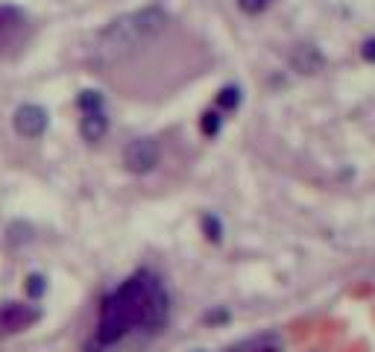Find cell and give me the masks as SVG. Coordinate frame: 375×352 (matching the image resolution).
Listing matches in <instances>:
<instances>
[{"mask_svg":"<svg viewBox=\"0 0 375 352\" xmlns=\"http://www.w3.org/2000/svg\"><path fill=\"white\" fill-rule=\"evenodd\" d=\"M170 317V294L152 270H138L123 279L100 302L94 338L88 349H112L132 332H162Z\"/></svg>","mask_w":375,"mask_h":352,"instance_id":"1","label":"cell"},{"mask_svg":"<svg viewBox=\"0 0 375 352\" xmlns=\"http://www.w3.org/2000/svg\"><path fill=\"white\" fill-rule=\"evenodd\" d=\"M170 27V18L164 9L159 6H147V9H138V12H129L118 21H112L100 35H97V44H94V56L100 65H118L129 56L141 53L147 44L156 41L164 30Z\"/></svg>","mask_w":375,"mask_h":352,"instance_id":"2","label":"cell"},{"mask_svg":"<svg viewBox=\"0 0 375 352\" xmlns=\"http://www.w3.org/2000/svg\"><path fill=\"white\" fill-rule=\"evenodd\" d=\"M30 33H33V24L24 9H18L12 4L0 6V62L21 53V48L30 41Z\"/></svg>","mask_w":375,"mask_h":352,"instance_id":"3","label":"cell"},{"mask_svg":"<svg viewBox=\"0 0 375 352\" xmlns=\"http://www.w3.org/2000/svg\"><path fill=\"white\" fill-rule=\"evenodd\" d=\"M162 162V147L156 138H135L123 147V167L129 173H150Z\"/></svg>","mask_w":375,"mask_h":352,"instance_id":"4","label":"cell"},{"mask_svg":"<svg viewBox=\"0 0 375 352\" xmlns=\"http://www.w3.org/2000/svg\"><path fill=\"white\" fill-rule=\"evenodd\" d=\"M41 317V312L35 305H27V302H6L4 308H0V332H24V329H30L35 320Z\"/></svg>","mask_w":375,"mask_h":352,"instance_id":"5","label":"cell"},{"mask_svg":"<svg viewBox=\"0 0 375 352\" xmlns=\"http://www.w3.org/2000/svg\"><path fill=\"white\" fill-rule=\"evenodd\" d=\"M12 123H15V132L21 138H41L44 129H47V112L35 103H27L15 112Z\"/></svg>","mask_w":375,"mask_h":352,"instance_id":"6","label":"cell"},{"mask_svg":"<svg viewBox=\"0 0 375 352\" xmlns=\"http://www.w3.org/2000/svg\"><path fill=\"white\" fill-rule=\"evenodd\" d=\"M79 132L88 144H100L108 132V115L106 109H97V112H82V121H79Z\"/></svg>","mask_w":375,"mask_h":352,"instance_id":"7","label":"cell"},{"mask_svg":"<svg viewBox=\"0 0 375 352\" xmlns=\"http://www.w3.org/2000/svg\"><path fill=\"white\" fill-rule=\"evenodd\" d=\"M293 65L302 71V74H314L323 68V56L317 48H308V44H302V48L293 53Z\"/></svg>","mask_w":375,"mask_h":352,"instance_id":"8","label":"cell"},{"mask_svg":"<svg viewBox=\"0 0 375 352\" xmlns=\"http://www.w3.org/2000/svg\"><path fill=\"white\" fill-rule=\"evenodd\" d=\"M77 106H79V112H97V109H106V100L100 92H94V88H88V92H82L77 97Z\"/></svg>","mask_w":375,"mask_h":352,"instance_id":"9","label":"cell"},{"mask_svg":"<svg viewBox=\"0 0 375 352\" xmlns=\"http://www.w3.org/2000/svg\"><path fill=\"white\" fill-rule=\"evenodd\" d=\"M237 103H240V92H237L235 85L223 88V92L217 94V106H220V109H226V112H232V109H235Z\"/></svg>","mask_w":375,"mask_h":352,"instance_id":"10","label":"cell"},{"mask_svg":"<svg viewBox=\"0 0 375 352\" xmlns=\"http://www.w3.org/2000/svg\"><path fill=\"white\" fill-rule=\"evenodd\" d=\"M276 4V0H237V6L244 9L247 15H258V12H264V9H270Z\"/></svg>","mask_w":375,"mask_h":352,"instance_id":"11","label":"cell"},{"mask_svg":"<svg viewBox=\"0 0 375 352\" xmlns=\"http://www.w3.org/2000/svg\"><path fill=\"white\" fill-rule=\"evenodd\" d=\"M200 126H203V132H206V136H217V132H220V126H223V118H220V112H206Z\"/></svg>","mask_w":375,"mask_h":352,"instance_id":"12","label":"cell"},{"mask_svg":"<svg viewBox=\"0 0 375 352\" xmlns=\"http://www.w3.org/2000/svg\"><path fill=\"white\" fill-rule=\"evenodd\" d=\"M203 229H206V235H208L211 241H220V235H223V226H220V220H217L214 214H206V217H203Z\"/></svg>","mask_w":375,"mask_h":352,"instance_id":"13","label":"cell"},{"mask_svg":"<svg viewBox=\"0 0 375 352\" xmlns=\"http://www.w3.org/2000/svg\"><path fill=\"white\" fill-rule=\"evenodd\" d=\"M27 291H30L33 297H41V294H44V276H30Z\"/></svg>","mask_w":375,"mask_h":352,"instance_id":"14","label":"cell"},{"mask_svg":"<svg viewBox=\"0 0 375 352\" xmlns=\"http://www.w3.org/2000/svg\"><path fill=\"white\" fill-rule=\"evenodd\" d=\"M361 56H364L366 62H375V38H366V41H364V48H361Z\"/></svg>","mask_w":375,"mask_h":352,"instance_id":"15","label":"cell"},{"mask_svg":"<svg viewBox=\"0 0 375 352\" xmlns=\"http://www.w3.org/2000/svg\"><path fill=\"white\" fill-rule=\"evenodd\" d=\"M196 352H206V349H196Z\"/></svg>","mask_w":375,"mask_h":352,"instance_id":"16","label":"cell"}]
</instances>
